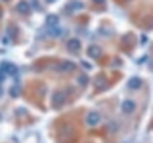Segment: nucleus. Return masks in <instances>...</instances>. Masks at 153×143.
<instances>
[{
  "label": "nucleus",
  "mask_w": 153,
  "mask_h": 143,
  "mask_svg": "<svg viewBox=\"0 0 153 143\" xmlns=\"http://www.w3.org/2000/svg\"><path fill=\"white\" fill-rule=\"evenodd\" d=\"M86 122H88V124H98V122H100V116H98V113H92V114H88Z\"/></svg>",
  "instance_id": "f03ea898"
},
{
  "label": "nucleus",
  "mask_w": 153,
  "mask_h": 143,
  "mask_svg": "<svg viewBox=\"0 0 153 143\" xmlns=\"http://www.w3.org/2000/svg\"><path fill=\"white\" fill-rule=\"evenodd\" d=\"M69 48L71 50H79V40H69Z\"/></svg>",
  "instance_id": "7ed1b4c3"
},
{
  "label": "nucleus",
  "mask_w": 153,
  "mask_h": 143,
  "mask_svg": "<svg viewBox=\"0 0 153 143\" xmlns=\"http://www.w3.org/2000/svg\"><path fill=\"white\" fill-rule=\"evenodd\" d=\"M134 107H136V105H134V101H130V99H124V101L121 103V111L124 114H132L134 113Z\"/></svg>",
  "instance_id": "f257e3e1"
},
{
  "label": "nucleus",
  "mask_w": 153,
  "mask_h": 143,
  "mask_svg": "<svg viewBox=\"0 0 153 143\" xmlns=\"http://www.w3.org/2000/svg\"><path fill=\"white\" fill-rule=\"evenodd\" d=\"M90 54H94V55H98V54H100V50H98V48H90Z\"/></svg>",
  "instance_id": "20e7f679"
}]
</instances>
